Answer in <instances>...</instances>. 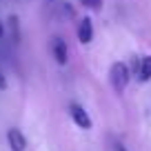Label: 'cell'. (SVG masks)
<instances>
[{"instance_id": "6da1fadb", "label": "cell", "mask_w": 151, "mask_h": 151, "mask_svg": "<svg viewBox=\"0 0 151 151\" xmlns=\"http://www.w3.org/2000/svg\"><path fill=\"white\" fill-rule=\"evenodd\" d=\"M129 67L124 62H113L111 69H109V80H111V87L116 89V93H122L129 85Z\"/></svg>"}, {"instance_id": "7a4b0ae2", "label": "cell", "mask_w": 151, "mask_h": 151, "mask_svg": "<svg viewBox=\"0 0 151 151\" xmlns=\"http://www.w3.org/2000/svg\"><path fill=\"white\" fill-rule=\"evenodd\" d=\"M69 113H71V118H73V122L78 124L80 129H91V127H93V122H91V118H89V113H87L80 104L71 102V104H69Z\"/></svg>"}, {"instance_id": "3957f363", "label": "cell", "mask_w": 151, "mask_h": 151, "mask_svg": "<svg viewBox=\"0 0 151 151\" xmlns=\"http://www.w3.org/2000/svg\"><path fill=\"white\" fill-rule=\"evenodd\" d=\"M51 53L53 58H56L58 65H67V60H69V51H67V42L62 40V38H51Z\"/></svg>"}, {"instance_id": "277c9868", "label": "cell", "mask_w": 151, "mask_h": 151, "mask_svg": "<svg viewBox=\"0 0 151 151\" xmlns=\"http://www.w3.org/2000/svg\"><path fill=\"white\" fill-rule=\"evenodd\" d=\"M7 140H9L11 151H24L27 149V138L22 136L20 129H9L7 131Z\"/></svg>"}, {"instance_id": "5b68a950", "label": "cell", "mask_w": 151, "mask_h": 151, "mask_svg": "<svg viewBox=\"0 0 151 151\" xmlns=\"http://www.w3.org/2000/svg\"><path fill=\"white\" fill-rule=\"evenodd\" d=\"M78 40L82 45H89L93 40V24H91V18H82L80 24H78Z\"/></svg>"}, {"instance_id": "8992f818", "label": "cell", "mask_w": 151, "mask_h": 151, "mask_svg": "<svg viewBox=\"0 0 151 151\" xmlns=\"http://www.w3.org/2000/svg\"><path fill=\"white\" fill-rule=\"evenodd\" d=\"M138 76H140V80H142V82H149V80H151V56H145V58L140 60Z\"/></svg>"}, {"instance_id": "52a82bcc", "label": "cell", "mask_w": 151, "mask_h": 151, "mask_svg": "<svg viewBox=\"0 0 151 151\" xmlns=\"http://www.w3.org/2000/svg\"><path fill=\"white\" fill-rule=\"evenodd\" d=\"M85 7H89V9H100L102 7V0H80Z\"/></svg>"}, {"instance_id": "ba28073f", "label": "cell", "mask_w": 151, "mask_h": 151, "mask_svg": "<svg viewBox=\"0 0 151 151\" xmlns=\"http://www.w3.org/2000/svg\"><path fill=\"white\" fill-rule=\"evenodd\" d=\"M0 89H7V78L2 73V69H0Z\"/></svg>"}, {"instance_id": "9c48e42d", "label": "cell", "mask_w": 151, "mask_h": 151, "mask_svg": "<svg viewBox=\"0 0 151 151\" xmlns=\"http://www.w3.org/2000/svg\"><path fill=\"white\" fill-rule=\"evenodd\" d=\"M116 151H127V149H124L122 145H116Z\"/></svg>"}, {"instance_id": "30bf717a", "label": "cell", "mask_w": 151, "mask_h": 151, "mask_svg": "<svg viewBox=\"0 0 151 151\" xmlns=\"http://www.w3.org/2000/svg\"><path fill=\"white\" fill-rule=\"evenodd\" d=\"M2 33H5V29H2V22H0V38H2Z\"/></svg>"}]
</instances>
